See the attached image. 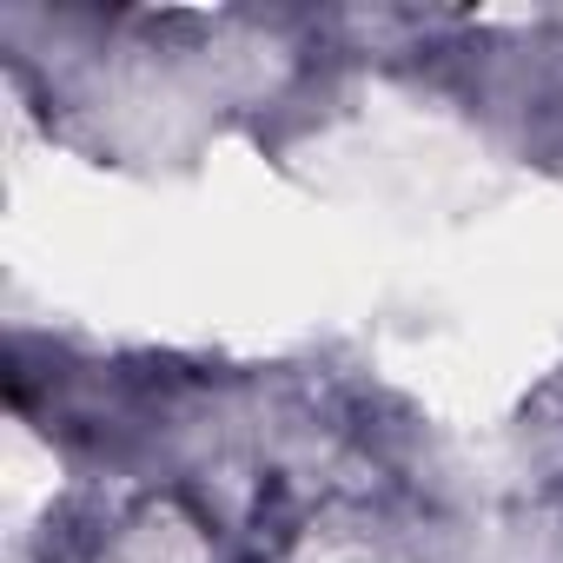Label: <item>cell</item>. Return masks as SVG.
I'll list each match as a JSON object with an SVG mask.
<instances>
[]
</instances>
